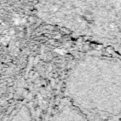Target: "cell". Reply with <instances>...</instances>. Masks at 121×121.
I'll list each match as a JSON object with an SVG mask.
<instances>
[{
	"instance_id": "6da1fadb",
	"label": "cell",
	"mask_w": 121,
	"mask_h": 121,
	"mask_svg": "<svg viewBox=\"0 0 121 121\" xmlns=\"http://www.w3.org/2000/svg\"><path fill=\"white\" fill-rule=\"evenodd\" d=\"M66 94L83 119H121V56L114 52L81 58L68 75Z\"/></svg>"
},
{
	"instance_id": "7a4b0ae2",
	"label": "cell",
	"mask_w": 121,
	"mask_h": 121,
	"mask_svg": "<svg viewBox=\"0 0 121 121\" xmlns=\"http://www.w3.org/2000/svg\"><path fill=\"white\" fill-rule=\"evenodd\" d=\"M38 10L46 22L121 56V0H42Z\"/></svg>"
}]
</instances>
